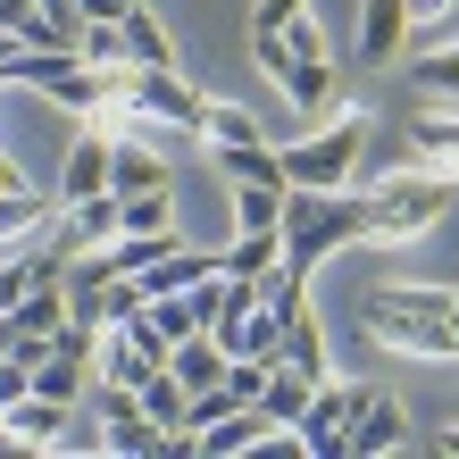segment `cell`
I'll return each mask as SVG.
<instances>
[{
  "label": "cell",
  "instance_id": "cell-1",
  "mask_svg": "<svg viewBox=\"0 0 459 459\" xmlns=\"http://www.w3.org/2000/svg\"><path fill=\"white\" fill-rule=\"evenodd\" d=\"M368 342L401 351V359H459V326H451V284H376L359 301Z\"/></svg>",
  "mask_w": 459,
  "mask_h": 459
},
{
  "label": "cell",
  "instance_id": "cell-2",
  "mask_svg": "<svg viewBox=\"0 0 459 459\" xmlns=\"http://www.w3.org/2000/svg\"><path fill=\"white\" fill-rule=\"evenodd\" d=\"M368 143H376V117L359 109V100H326V117H317L301 143H284V176L309 184V193H351Z\"/></svg>",
  "mask_w": 459,
  "mask_h": 459
},
{
  "label": "cell",
  "instance_id": "cell-3",
  "mask_svg": "<svg viewBox=\"0 0 459 459\" xmlns=\"http://www.w3.org/2000/svg\"><path fill=\"white\" fill-rule=\"evenodd\" d=\"M359 234H368L359 184H351V193H309V184H292V193H284V267L317 276V259L351 251Z\"/></svg>",
  "mask_w": 459,
  "mask_h": 459
},
{
  "label": "cell",
  "instance_id": "cell-4",
  "mask_svg": "<svg viewBox=\"0 0 459 459\" xmlns=\"http://www.w3.org/2000/svg\"><path fill=\"white\" fill-rule=\"evenodd\" d=\"M359 209H368V234L359 242H418L443 226L451 209V176H426V168H385L376 184H359Z\"/></svg>",
  "mask_w": 459,
  "mask_h": 459
},
{
  "label": "cell",
  "instance_id": "cell-5",
  "mask_svg": "<svg viewBox=\"0 0 459 459\" xmlns=\"http://www.w3.org/2000/svg\"><path fill=\"white\" fill-rule=\"evenodd\" d=\"M385 168H426V176H451L459 184V109H443V100H418L410 117H401Z\"/></svg>",
  "mask_w": 459,
  "mask_h": 459
},
{
  "label": "cell",
  "instance_id": "cell-6",
  "mask_svg": "<svg viewBox=\"0 0 459 459\" xmlns=\"http://www.w3.org/2000/svg\"><path fill=\"white\" fill-rule=\"evenodd\" d=\"M368 401H376V385H359V376H317V393L301 410V451L342 459V435H351V418H359Z\"/></svg>",
  "mask_w": 459,
  "mask_h": 459
},
{
  "label": "cell",
  "instance_id": "cell-7",
  "mask_svg": "<svg viewBox=\"0 0 459 459\" xmlns=\"http://www.w3.org/2000/svg\"><path fill=\"white\" fill-rule=\"evenodd\" d=\"M126 234V209H117V193H92V201H67L59 218H50V251L59 259H84V251H109V242Z\"/></svg>",
  "mask_w": 459,
  "mask_h": 459
},
{
  "label": "cell",
  "instance_id": "cell-8",
  "mask_svg": "<svg viewBox=\"0 0 459 459\" xmlns=\"http://www.w3.org/2000/svg\"><path fill=\"white\" fill-rule=\"evenodd\" d=\"M0 443L17 451H67L75 443V401H50V393H25L0 410Z\"/></svg>",
  "mask_w": 459,
  "mask_h": 459
},
{
  "label": "cell",
  "instance_id": "cell-9",
  "mask_svg": "<svg viewBox=\"0 0 459 459\" xmlns=\"http://www.w3.org/2000/svg\"><path fill=\"white\" fill-rule=\"evenodd\" d=\"M109 151H117V134L109 126H75V143H67V159H59V209L67 201H92V193H109Z\"/></svg>",
  "mask_w": 459,
  "mask_h": 459
},
{
  "label": "cell",
  "instance_id": "cell-10",
  "mask_svg": "<svg viewBox=\"0 0 459 459\" xmlns=\"http://www.w3.org/2000/svg\"><path fill=\"white\" fill-rule=\"evenodd\" d=\"M168 368L159 351L134 342V326H100V351H92V385H117V393H143L151 376Z\"/></svg>",
  "mask_w": 459,
  "mask_h": 459
},
{
  "label": "cell",
  "instance_id": "cell-11",
  "mask_svg": "<svg viewBox=\"0 0 459 459\" xmlns=\"http://www.w3.org/2000/svg\"><path fill=\"white\" fill-rule=\"evenodd\" d=\"M410 443V401L401 393H376L359 418H351V435H342V459H376V451H401Z\"/></svg>",
  "mask_w": 459,
  "mask_h": 459
},
{
  "label": "cell",
  "instance_id": "cell-12",
  "mask_svg": "<svg viewBox=\"0 0 459 459\" xmlns=\"http://www.w3.org/2000/svg\"><path fill=\"white\" fill-rule=\"evenodd\" d=\"M159 126H126L117 151H109V193H168V159L151 151Z\"/></svg>",
  "mask_w": 459,
  "mask_h": 459
},
{
  "label": "cell",
  "instance_id": "cell-13",
  "mask_svg": "<svg viewBox=\"0 0 459 459\" xmlns=\"http://www.w3.org/2000/svg\"><path fill=\"white\" fill-rule=\"evenodd\" d=\"M410 50V0H359V59L393 67Z\"/></svg>",
  "mask_w": 459,
  "mask_h": 459
},
{
  "label": "cell",
  "instance_id": "cell-14",
  "mask_svg": "<svg viewBox=\"0 0 459 459\" xmlns=\"http://www.w3.org/2000/svg\"><path fill=\"white\" fill-rule=\"evenodd\" d=\"M50 218H59V201L34 193V184L0 193V251H9V242H42V234H50Z\"/></svg>",
  "mask_w": 459,
  "mask_h": 459
},
{
  "label": "cell",
  "instance_id": "cell-15",
  "mask_svg": "<svg viewBox=\"0 0 459 459\" xmlns=\"http://www.w3.org/2000/svg\"><path fill=\"white\" fill-rule=\"evenodd\" d=\"M17 42L25 50H75V42H84V0H42Z\"/></svg>",
  "mask_w": 459,
  "mask_h": 459
},
{
  "label": "cell",
  "instance_id": "cell-16",
  "mask_svg": "<svg viewBox=\"0 0 459 459\" xmlns=\"http://www.w3.org/2000/svg\"><path fill=\"white\" fill-rule=\"evenodd\" d=\"M276 267H284V226H259V234H234V242H226V276L276 284Z\"/></svg>",
  "mask_w": 459,
  "mask_h": 459
},
{
  "label": "cell",
  "instance_id": "cell-17",
  "mask_svg": "<svg viewBox=\"0 0 459 459\" xmlns=\"http://www.w3.org/2000/svg\"><path fill=\"white\" fill-rule=\"evenodd\" d=\"M309 393H317V376H301L292 359H276V368H267V385H259V410L276 418V426H301V410H309Z\"/></svg>",
  "mask_w": 459,
  "mask_h": 459
},
{
  "label": "cell",
  "instance_id": "cell-18",
  "mask_svg": "<svg viewBox=\"0 0 459 459\" xmlns=\"http://www.w3.org/2000/svg\"><path fill=\"white\" fill-rule=\"evenodd\" d=\"M276 92H284L301 117H326V100H334V59H292V67L276 75Z\"/></svg>",
  "mask_w": 459,
  "mask_h": 459
},
{
  "label": "cell",
  "instance_id": "cell-19",
  "mask_svg": "<svg viewBox=\"0 0 459 459\" xmlns=\"http://www.w3.org/2000/svg\"><path fill=\"white\" fill-rule=\"evenodd\" d=\"M218 176H226V184H292L276 143H226V151H218Z\"/></svg>",
  "mask_w": 459,
  "mask_h": 459
},
{
  "label": "cell",
  "instance_id": "cell-20",
  "mask_svg": "<svg viewBox=\"0 0 459 459\" xmlns=\"http://www.w3.org/2000/svg\"><path fill=\"white\" fill-rule=\"evenodd\" d=\"M126 59L134 67H176V34L159 25V9H143V0L126 9Z\"/></svg>",
  "mask_w": 459,
  "mask_h": 459
},
{
  "label": "cell",
  "instance_id": "cell-21",
  "mask_svg": "<svg viewBox=\"0 0 459 459\" xmlns=\"http://www.w3.org/2000/svg\"><path fill=\"white\" fill-rule=\"evenodd\" d=\"M193 393H209V385H226V368H234V351L218 342V334H193V342H176V359H168Z\"/></svg>",
  "mask_w": 459,
  "mask_h": 459
},
{
  "label": "cell",
  "instance_id": "cell-22",
  "mask_svg": "<svg viewBox=\"0 0 459 459\" xmlns=\"http://www.w3.org/2000/svg\"><path fill=\"white\" fill-rule=\"evenodd\" d=\"M410 100L459 109V50H418V59H410Z\"/></svg>",
  "mask_w": 459,
  "mask_h": 459
},
{
  "label": "cell",
  "instance_id": "cell-23",
  "mask_svg": "<svg viewBox=\"0 0 459 459\" xmlns=\"http://www.w3.org/2000/svg\"><path fill=\"white\" fill-rule=\"evenodd\" d=\"M143 410L168 426V435H193V385H184L176 368H159L151 385H143Z\"/></svg>",
  "mask_w": 459,
  "mask_h": 459
},
{
  "label": "cell",
  "instance_id": "cell-24",
  "mask_svg": "<svg viewBox=\"0 0 459 459\" xmlns=\"http://www.w3.org/2000/svg\"><path fill=\"white\" fill-rule=\"evenodd\" d=\"M284 359L301 368V376H334V368H326V334H317L309 301H301V309H284Z\"/></svg>",
  "mask_w": 459,
  "mask_h": 459
},
{
  "label": "cell",
  "instance_id": "cell-25",
  "mask_svg": "<svg viewBox=\"0 0 459 459\" xmlns=\"http://www.w3.org/2000/svg\"><path fill=\"white\" fill-rule=\"evenodd\" d=\"M284 193H292V184H234V234L284 226Z\"/></svg>",
  "mask_w": 459,
  "mask_h": 459
},
{
  "label": "cell",
  "instance_id": "cell-26",
  "mask_svg": "<svg viewBox=\"0 0 459 459\" xmlns=\"http://www.w3.org/2000/svg\"><path fill=\"white\" fill-rule=\"evenodd\" d=\"M151 326L168 334V359H176V342L209 334V326H201V309H193V292H159V301H151Z\"/></svg>",
  "mask_w": 459,
  "mask_h": 459
},
{
  "label": "cell",
  "instance_id": "cell-27",
  "mask_svg": "<svg viewBox=\"0 0 459 459\" xmlns=\"http://www.w3.org/2000/svg\"><path fill=\"white\" fill-rule=\"evenodd\" d=\"M126 209V234H168L176 226V193H117Z\"/></svg>",
  "mask_w": 459,
  "mask_h": 459
},
{
  "label": "cell",
  "instance_id": "cell-28",
  "mask_svg": "<svg viewBox=\"0 0 459 459\" xmlns=\"http://www.w3.org/2000/svg\"><path fill=\"white\" fill-rule=\"evenodd\" d=\"M201 134H209V143H267V134H259V117L251 109H234V100H209V117H201Z\"/></svg>",
  "mask_w": 459,
  "mask_h": 459
},
{
  "label": "cell",
  "instance_id": "cell-29",
  "mask_svg": "<svg viewBox=\"0 0 459 459\" xmlns=\"http://www.w3.org/2000/svg\"><path fill=\"white\" fill-rule=\"evenodd\" d=\"M75 50H84L92 67H134V59H126V17H117V25H100V17H84V42H75Z\"/></svg>",
  "mask_w": 459,
  "mask_h": 459
},
{
  "label": "cell",
  "instance_id": "cell-30",
  "mask_svg": "<svg viewBox=\"0 0 459 459\" xmlns=\"http://www.w3.org/2000/svg\"><path fill=\"white\" fill-rule=\"evenodd\" d=\"M284 42H292V59H334V50H326V17H317V9L292 17V25H284Z\"/></svg>",
  "mask_w": 459,
  "mask_h": 459
},
{
  "label": "cell",
  "instance_id": "cell-31",
  "mask_svg": "<svg viewBox=\"0 0 459 459\" xmlns=\"http://www.w3.org/2000/svg\"><path fill=\"white\" fill-rule=\"evenodd\" d=\"M301 9H309V0H251V34H284Z\"/></svg>",
  "mask_w": 459,
  "mask_h": 459
},
{
  "label": "cell",
  "instance_id": "cell-32",
  "mask_svg": "<svg viewBox=\"0 0 459 459\" xmlns=\"http://www.w3.org/2000/svg\"><path fill=\"white\" fill-rule=\"evenodd\" d=\"M267 368H276V359H234V368H226V385H234L242 401H259V385H267Z\"/></svg>",
  "mask_w": 459,
  "mask_h": 459
},
{
  "label": "cell",
  "instance_id": "cell-33",
  "mask_svg": "<svg viewBox=\"0 0 459 459\" xmlns=\"http://www.w3.org/2000/svg\"><path fill=\"white\" fill-rule=\"evenodd\" d=\"M42 0H0V34H25V17H34Z\"/></svg>",
  "mask_w": 459,
  "mask_h": 459
},
{
  "label": "cell",
  "instance_id": "cell-34",
  "mask_svg": "<svg viewBox=\"0 0 459 459\" xmlns=\"http://www.w3.org/2000/svg\"><path fill=\"white\" fill-rule=\"evenodd\" d=\"M451 17V0H410V25H443Z\"/></svg>",
  "mask_w": 459,
  "mask_h": 459
},
{
  "label": "cell",
  "instance_id": "cell-35",
  "mask_svg": "<svg viewBox=\"0 0 459 459\" xmlns=\"http://www.w3.org/2000/svg\"><path fill=\"white\" fill-rule=\"evenodd\" d=\"M126 9H134V0H84V17H100V25H117Z\"/></svg>",
  "mask_w": 459,
  "mask_h": 459
},
{
  "label": "cell",
  "instance_id": "cell-36",
  "mask_svg": "<svg viewBox=\"0 0 459 459\" xmlns=\"http://www.w3.org/2000/svg\"><path fill=\"white\" fill-rule=\"evenodd\" d=\"M17 184H25V168H17L9 151H0V193H17Z\"/></svg>",
  "mask_w": 459,
  "mask_h": 459
},
{
  "label": "cell",
  "instance_id": "cell-37",
  "mask_svg": "<svg viewBox=\"0 0 459 459\" xmlns=\"http://www.w3.org/2000/svg\"><path fill=\"white\" fill-rule=\"evenodd\" d=\"M435 451H443V459H459V418H451L443 435H435Z\"/></svg>",
  "mask_w": 459,
  "mask_h": 459
},
{
  "label": "cell",
  "instance_id": "cell-38",
  "mask_svg": "<svg viewBox=\"0 0 459 459\" xmlns=\"http://www.w3.org/2000/svg\"><path fill=\"white\" fill-rule=\"evenodd\" d=\"M451 326H459V292H451Z\"/></svg>",
  "mask_w": 459,
  "mask_h": 459
}]
</instances>
